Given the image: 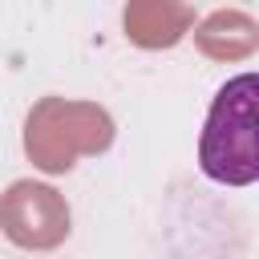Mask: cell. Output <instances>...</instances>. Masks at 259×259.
I'll use <instances>...</instances> for the list:
<instances>
[{
    "label": "cell",
    "instance_id": "1",
    "mask_svg": "<svg viewBox=\"0 0 259 259\" xmlns=\"http://www.w3.org/2000/svg\"><path fill=\"white\" fill-rule=\"evenodd\" d=\"M202 174L214 182L247 186L259 174L255 162V73L227 81L210 105L202 130Z\"/></svg>",
    "mask_w": 259,
    "mask_h": 259
}]
</instances>
